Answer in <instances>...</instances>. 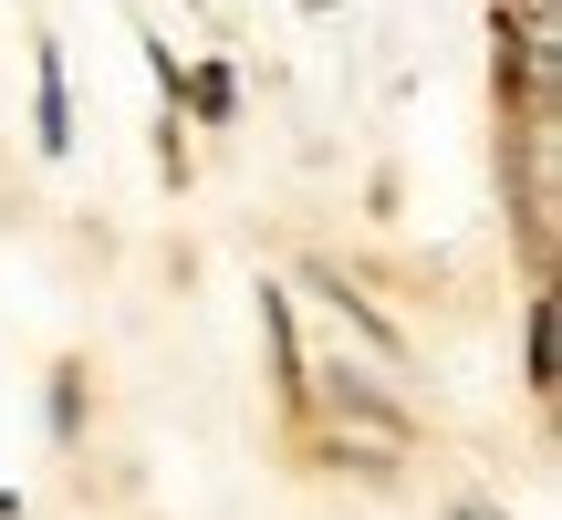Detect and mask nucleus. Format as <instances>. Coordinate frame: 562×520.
Listing matches in <instances>:
<instances>
[{"instance_id": "obj_1", "label": "nucleus", "mask_w": 562, "mask_h": 520, "mask_svg": "<svg viewBox=\"0 0 562 520\" xmlns=\"http://www.w3.org/2000/svg\"><path fill=\"white\" fill-rule=\"evenodd\" d=\"M531 385H552V302H531Z\"/></svg>"}]
</instances>
